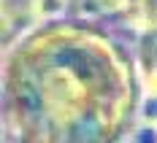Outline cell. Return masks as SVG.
Listing matches in <instances>:
<instances>
[]
</instances>
